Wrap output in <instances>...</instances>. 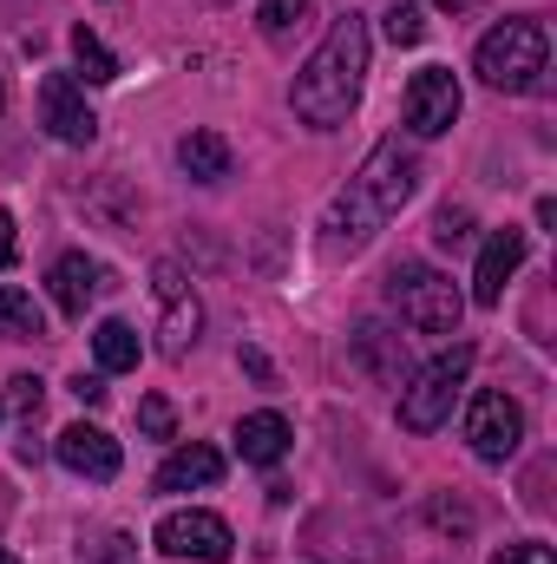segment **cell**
<instances>
[{
  "label": "cell",
  "instance_id": "21",
  "mask_svg": "<svg viewBox=\"0 0 557 564\" xmlns=\"http://www.w3.org/2000/svg\"><path fill=\"white\" fill-rule=\"evenodd\" d=\"M302 13H308V0H263L256 7V26H263V40H288L302 26Z\"/></svg>",
  "mask_w": 557,
  "mask_h": 564
},
{
  "label": "cell",
  "instance_id": "2",
  "mask_svg": "<svg viewBox=\"0 0 557 564\" xmlns=\"http://www.w3.org/2000/svg\"><path fill=\"white\" fill-rule=\"evenodd\" d=\"M479 79L492 93H538L545 73H551V33L545 20H499L485 40H479Z\"/></svg>",
  "mask_w": 557,
  "mask_h": 564
},
{
  "label": "cell",
  "instance_id": "25",
  "mask_svg": "<svg viewBox=\"0 0 557 564\" xmlns=\"http://www.w3.org/2000/svg\"><path fill=\"white\" fill-rule=\"evenodd\" d=\"M79 564H139V545H132L125 532H106L99 545H86V552H79Z\"/></svg>",
  "mask_w": 557,
  "mask_h": 564
},
{
  "label": "cell",
  "instance_id": "11",
  "mask_svg": "<svg viewBox=\"0 0 557 564\" xmlns=\"http://www.w3.org/2000/svg\"><path fill=\"white\" fill-rule=\"evenodd\" d=\"M53 453H59V466L66 473H79V479H119V466H125V453H119V440L106 433V426H66L59 440H53Z\"/></svg>",
  "mask_w": 557,
  "mask_h": 564
},
{
  "label": "cell",
  "instance_id": "32",
  "mask_svg": "<svg viewBox=\"0 0 557 564\" xmlns=\"http://www.w3.org/2000/svg\"><path fill=\"white\" fill-rule=\"evenodd\" d=\"M433 7H439V13H472L479 0H433Z\"/></svg>",
  "mask_w": 557,
  "mask_h": 564
},
{
  "label": "cell",
  "instance_id": "30",
  "mask_svg": "<svg viewBox=\"0 0 557 564\" xmlns=\"http://www.w3.org/2000/svg\"><path fill=\"white\" fill-rule=\"evenodd\" d=\"M243 368H250V375H256V381H270V375H276V368H270V355H263V348H243Z\"/></svg>",
  "mask_w": 557,
  "mask_h": 564
},
{
  "label": "cell",
  "instance_id": "33",
  "mask_svg": "<svg viewBox=\"0 0 557 564\" xmlns=\"http://www.w3.org/2000/svg\"><path fill=\"white\" fill-rule=\"evenodd\" d=\"M0 564H20V558H13V552H0Z\"/></svg>",
  "mask_w": 557,
  "mask_h": 564
},
{
  "label": "cell",
  "instance_id": "1",
  "mask_svg": "<svg viewBox=\"0 0 557 564\" xmlns=\"http://www.w3.org/2000/svg\"><path fill=\"white\" fill-rule=\"evenodd\" d=\"M361 86H368V20H361V13H341V20L328 26V40L308 53V66L295 73L288 106H295L302 126L341 132L348 112L361 106Z\"/></svg>",
  "mask_w": 557,
  "mask_h": 564
},
{
  "label": "cell",
  "instance_id": "19",
  "mask_svg": "<svg viewBox=\"0 0 557 564\" xmlns=\"http://www.w3.org/2000/svg\"><path fill=\"white\" fill-rule=\"evenodd\" d=\"M0 335L7 341H40L46 335V315L26 289H0Z\"/></svg>",
  "mask_w": 557,
  "mask_h": 564
},
{
  "label": "cell",
  "instance_id": "14",
  "mask_svg": "<svg viewBox=\"0 0 557 564\" xmlns=\"http://www.w3.org/2000/svg\"><path fill=\"white\" fill-rule=\"evenodd\" d=\"M217 479H223V453L204 446V440L177 446V453L157 466V492H204V486H217Z\"/></svg>",
  "mask_w": 557,
  "mask_h": 564
},
{
  "label": "cell",
  "instance_id": "22",
  "mask_svg": "<svg viewBox=\"0 0 557 564\" xmlns=\"http://www.w3.org/2000/svg\"><path fill=\"white\" fill-rule=\"evenodd\" d=\"M139 426H144V440H177V408H171L164 394H144L139 401Z\"/></svg>",
  "mask_w": 557,
  "mask_h": 564
},
{
  "label": "cell",
  "instance_id": "12",
  "mask_svg": "<svg viewBox=\"0 0 557 564\" xmlns=\"http://www.w3.org/2000/svg\"><path fill=\"white\" fill-rule=\"evenodd\" d=\"M518 263H525V230H492V243L479 250V270H472V302L499 308L505 282L518 276Z\"/></svg>",
  "mask_w": 557,
  "mask_h": 564
},
{
  "label": "cell",
  "instance_id": "17",
  "mask_svg": "<svg viewBox=\"0 0 557 564\" xmlns=\"http://www.w3.org/2000/svg\"><path fill=\"white\" fill-rule=\"evenodd\" d=\"M177 164H184L197 184H223V177H230V144L217 139V132H184V139H177Z\"/></svg>",
  "mask_w": 557,
  "mask_h": 564
},
{
  "label": "cell",
  "instance_id": "34",
  "mask_svg": "<svg viewBox=\"0 0 557 564\" xmlns=\"http://www.w3.org/2000/svg\"><path fill=\"white\" fill-rule=\"evenodd\" d=\"M0 112H7V86H0Z\"/></svg>",
  "mask_w": 557,
  "mask_h": 564
},
{
  "label": "cell",
  "instance_id": "15",
  "mask_svg": "<svg viewBox=\"0 0 557 564\" xmlns=\"http://www.w3.org/2000/svg\"><path fill=\"white\" fill-rule=\"evenodd\" d=\"M354 355H361V368H374L387 388H407V375H414L407 341H401V335H387L381 322H361V328H354Z\"/></svg>",
  "mask_w": 557,
  "mask_h": 564
},
{
  "label": "cell",
  "instance_id": "3",
  "mask_svg": "<svg viewBox=\"0 0 557 564\" xmlns=\"http://www.w3.org/2000/svg\"><path fill=\"white\" fill-rule=\"evenodd\" d=\"M387 302L401 308V322L419 328V335H459L466 295L452 289V276H439V270L419 263V257H401V263L387 270Z\"/></svg>",
  "mask_w": 557,
  "mask_h": 564
},
{
  "label": "cell",
  "instance_id": "7",
  "mask_svg": "<svg viewBox=\"0 0 557 564\" xmlns=\"http://www.w3.org/2000/svg\"><path fill=\"white\" fill-rule=\"evenodd\" d=\"M354 191H361L381 217H394V210H401V204L419 191V158L401 139L374 144V151H368V164L354 171Z\"/></svg>",
  "mask_w": 557,
  "mask_h": 564
},
{
  "label": "cell",
  "instance_id": "29",
  "mask_svg": "<svg viewBox=\"0 0 557 564\" xmlns=\"http://www.w3.org/2000/svg\"><path fill=\"white\" fill-rule=\"evenodd\" d=\"M492 564H557V558H551V545H505Z\"/></svg>",
  "mask_w": 557,
  "mask_h": 564
},
{
  "label": "cell",
  "instance_id": "5",
  "mask_svg": "<svg viewBox=\"0 0 557 564\" xmlns=\"http://www.w3.org/2000/svg\"><path fill=\"white\" fill-rule=\"evenodd\" d=\"M151 295H157V348H164V361H184L204 335V302L184 276V263L157 257L151 263Z\"/></svg>",
  "mask_w": 557,
  "mask_h": 564
},
{
  "label": "cell",
  "instance_id": "16",
  "mask_svg": "<svg viewBox=\"0 0 557 564\" xmlns=\"http://www.w3.org/2000/svg\"><path fill=\"white\" fill-rule=\"evenodd\" d=\"M288 440H295V433H288L282 414H243V421H237V453H243L250 466H276L282 453H288Z\"/></svg>",
  "mask_w": 557,
  "mask_h": 564
},
{
  "label": "cell",
  "instance_id": "13",
  "mask_svg": "<svg viewBox=\"0 0 557 564\" xmlns=\"http://www.w3.org/2000/svg\"><path fill=\"white\" fill-rule=\"evenodd\" d=\"M46 289H53V302H59V315H73V322H86V308L106 295V270L92 263V257H59L53 263V276H46Z\"/></svg>",
  "mask_w": 557,
  "mask_h": 564
},
{
  "label": "cell",
  "instance_id": "27",
  "mask_svg": "<svg viewBox=\"0 0 557 564\" xmlns=\"http://www.w3.org/2000/svg\"><path fill=\"white\" fill-rule=\"evenodd\" d=\"M433 525H439V532H459V539H466V532H472V512H466L459 499H433Z\"/></svg>",
  "mask_w": 557,
  "mask_h": 564
},
{
  "label": "cell",
  "instance_id": "24",
  "mask_svg": "<svg viewBox=\"0 0 557 564\" xmlns=\"http://www.w3.org/2000/svg\"><path fill=\"white\" fill-rule=\"evenodd\" d=\"M387 40H394V46H419V40H426L419 7H407V0H394V7H387Z\"/></svg>",
  "mask_w": 557,
  "mask_h": 564
},
{
  "label": "cell",
  "instance_id": "23",
  "mask_svg": "<svg viewBox=\"0 0 557 564\" xmlns=\"http://www.w3.org/2000/svg\"><path fill=\"white\" fill-rule=\"evenodd\" d=\"M466 237H472V210H459V204H446V210L433 217V243H439V250H459Z\"/></svg>",
  "mask_w": 557,
  "mask_h": 564
},
{
  "label": "cell",
  "instance_id": "6",
  "mask_svg": "<svg viewBox=\"0 0 557 564\" xmlns=\"http://www.w3.org/2000/svg\"><path fill=\"white\" fill-rule=\"evenodd\" d=\"M466 446H472L485 466H505V459L525 446V408H518L505 388L472 394V408H466Z\"/></svg>",
  "mask_w": 557,
  "mask_h": 564
},
{
  "label": "cell",
  "instance_id": "4",
  "mask_svg": "<svg viewBox=\"0 0 557 564\" xmlns=\"http://www.w3.org/2000/svg\"><path fill=\"white\" fill-rule=\"evenodd\" d=\"M466 375H472V341H452V348L433 355L419 375H407V388H401V426H407V433H433V426H446L452 401H459V388H466Z\"/></svg>",
  "mask_w": 557,
  "mask_h": 564
},
{
  "label": "cell",
  "instance_id": "20",
  "mask_svg": "<svg viewBox=\"0 0 557 564\" xmlns=\"http://www.w3.org/2000/svg\"><path fill=\"white\" fill-rule=\"evenodd\" d=\"M73 59H79V73H86L92 86H112V79H119V59L106 53V40H99L92 26H73Z\"/></svg>",
  "mask_w": 557,
  "mask_h": 564
},
{
  "label": "cell",
  "instance_id": "9",
  "mask_svg": "<svg viewBox=\"0 0 557 564\" xmlns=\"http://www.w3.org/2000/svg\"><path fill=\"white\" fill-rule=\"evenodd\" d=\"M157 552H164V558L223 564L237 552V532H230L217 512H171V519H157Z\"/></svg>",
  "mask_w": 557,
  "mask_h": 564
},
{
  "label": "cell",
  "instance_id": "8",
  "mask_svg": "<svg viewBox=\"0 0 557 564\" xmlns=\"http://www.w3.org/2000/svg\"><path fill=\"white\" fill-rule=\"evenodd\" d=\"M459 79L446 73V66H419L414 79H407V99H401V119H407V132L414 139H439V132H452V119H459Z\"/></svg>",
  "mask_w": 557,
  "mask_h": 564
},
{
  "label": "cell",
  "instance_id": "26",
  "mask_svg": "<svg viewBox=\"0 0 557 564\" xmlns=\"http://www.w3.org/2000/svg\"><path fill=\"white\" fill-rule=\"evenodd\" d=\"M7 388H13V408L33 421V414H40V401H46V381H40V375H13Z\"/></svg>",
  "mask_w": 557,
  "mask_h": 564
},
{
  "label": "cell",
  "instance_id": "18",
  "mask_svg": "<svg viewBox=\"0 0 557 564\" xmlns=\"http://www.w3.org/2000/svg\"><path fill=\"white\" fill-rule=\"evenodd\" d=\"M92 355H99L106 375L139 368V328H132V322H99V328H92Z\"/></svg>",
  "mask_w": 557,
  "mask_h": 564
},
{
  "label": "cell",
  "instance_id": "10",
  "mask_svg": "<svg viewBox=\"0 0 557 564\" xmlns=\"http://www.w3.org/2000/svg\"><path fill=\"white\" fill-rule=\"evenodd\" d=\"M40 126L59 144H92L99 139V119H92V106H86V93H79L73 73H46V79H40Z\"/></svg>",
  "mask_w": 557,
  "mask_h": 564
},
{
  "label": "cell",
  "instance_id": "31",
  "mask_svg": "<svg viewBox=\"0 0 557 564\" xmlns=\"http://www.w3.org/2000/svg\"><path fill=\"white\" fill-rule=\"evenodd\" d=\"M7 263H13V217L0 210V270H7Z\"/></svg>",
  "mask_w": 557,
  "mask_h": 564
},
{
  "label": "cell",
  "instance_id": "28",
  "mask_svg": "<svg viewBox=\"0 0 557 564\" xmlns=\"http://www.w3.org/2000/svg\"><path fill=\"white\" fill-rule=\"evenodd\" d=\"M106 394H112L106 375H79V381H73V401H79V408H106Z\"/></svg>",
  "mask_w": 557,
  "mask_h": 564
}]
</instances>
